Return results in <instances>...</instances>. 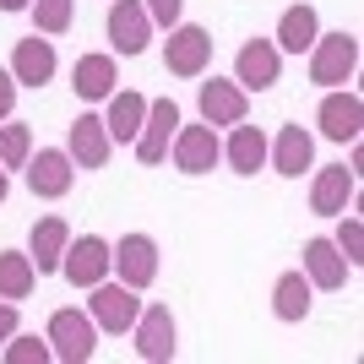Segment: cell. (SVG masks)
Here are the masks:
<instances>
[{"label": "cell", "instance_id": "1", "mask_svg": "<svg viewBox=\"0 0 364 364\" xmlns=\"http://www.w3.org/2000/svg\"><path fill=\"white\" fill-rule=\"evenodd\" d=\"M49 337V353L60 364H87L92 353H98V326H92V316L82 310V304H65V310H55L44 326Z\"/></svg>", "mask_w": 364, "mask_h": 364}, {"label": "cell", "instance_id": "2", "mask_svg": "<svg viewBox=\"0 0 364 364\" xmlns=\"http://www.w3.org/2000/svg\"><path fill=\"white\" fill-rule=\"evenodd\" d=\"M304 55H310V82L316 87H343L359 71V38L353 33H316V44Z\"/></svg>", "mask_w": 364, "mask_h": 364}, {"label": "cell", "instance_id": "3", "mask_svg": "<svg viewBox=\"0 0 364 364\" xmlns=\"http://www.w3.org/2000/svg\"><path fill=\"white\" fill-rule=\"evenodd\" d=\"M87 316H92V326L98 332H109V337H125L131 326H136V316H141V299H136V289H125V283H92L87 289Z\"/></svg>", "mask_w": 364, "mask_h": 364}, {"label": "cell", "instance_id": "4", "mask_svg": "<svg viewBox=\"0 0 364 364\" xmlns=\"http://www.w3.org/2000/svg\"><path fill=\"white\" fill-rule=\"evenodd\" d=\"M207 65H213V33L196 28V22H174L168 38H164V71L191 82V76H201Z\"/></svg>", "mask_w": 364, "mask_h": 364}, {"label": "cell", "instance_id": "5", "mask_svg": "<svg viewBox=\"0 0 364 364\" xmlns=\"http://www.w3.org/2000/svg\"><path fill=\"white\" fill-rule=\"evenodd\" d=\"M109 272L120 277L125 289H152V277H158V240L152 234H120V240L109 245Z\"/></svg>", "mask_w": 364, "mask_h": 364}, {"label": "cell", "instance_id": "6", "mask_svg": "<svg viewBox=\"0 0 364 364\" xmlns=\"http://www.w3.org/2000/svg\"><path fill=\"white\" fill-rule=\"evenodd\" d=\"M168 158H174L180 174H213V168L223 164V141H218V131L207 120L201 125L180 120V131H174V141H168Z\"/></svg>", "mask_w": 364, "mask_h": 364}, {"label": "cell", "instance_id": "7", "mask_svg": "<svg viewBox=\"0 0 364 364\" xmlns=\"http://www.w3.org/2000/svg\"><path fill=\"white\" fill-rule=\"evenodd\" d=\"M131 337H136V359H147V364H168L180 353V326L168 316V304H141Z\"/></svg>", "mask_w": 364, "mask_h": 364}, {"label": "cell", "instance_id": "8", "mask_svg": "<svg viewBox=\"0 0 364 364\" xmlns=\"http://www.w3.org/2000/svg\"><path fill=\"white\" fill-rule=\"evenodd\" d=\"M316 125L326 141H359L364 131V98L353 87H326L316 104Z\"/></svg>", "mask_w": 364, "mask_h": 364}, {"label": "cell", "instance_id": "9", "mask_svg": "<svg viewBox=\"0 0 364 364\" xmlns=\"http://www.w3.org/2000/svg\"><path fill=\"white\" fill-rule=\"evenodd\" d=\"M109 267H114V261H109V240H104V234H82V240L71 234V245H65V256H60V272H65L71 289H92V283H104Z\"/></svg>", "mask_w": 364, "mask_h": 364}, {"label": "cell", "instance_id": "10", "mask_svg": "<svg viewBox=\"0 0 364 364\" xmlns=\"http://www.w3.org/2000/svg\"><path fill=\"white\" fill-rule=\"evenodd\" d=\"M277 76H283V49L272 38H245L240 55H234V82L245 92H267L277 87Z\"/></svg>", "mask_w": 364, "mask_h": 364}, {"label": "cell", "instance_id": "11", "mask_svg": "<svg viewBox=\"0 0 364 364\" xmlns=\"http://www.w3.org/2000/svg\"><path fill=\"white\" fill-rule=\"evenodd\" d=\"M22 174H28V191L38 201H60L65 191L76 185V164H71V152H65V147H38V158H28Z\"/></svg>", "mask_w": 364, "mask_h": 364}, {"label": "cell", "instance_id": "12", "mask_svg": "<svg viewBox=\"0 0 364 364\" xmlns=\"http://www.w3.org/2000/svg\"><path fill=\"white\" fill-rule=\"evenodd\" d=\"M174 131H180V104H174V98H147V120H141L136 141H131L136 158L141 164H164Z\"/></svg>", "mask_w": 364, "mask_h": 364}, {"label": "cell", "instance_id": "13", "mask_svg": "<svg viewBox=\"0 0 364 364\" xmlns=\"http://www.w3.org/2000/svg\"><path fill=\"white\" fill-rule=\"evenodd\" d=\"M109 44H114V55H125V60H136L141 49L152 44V16L141 0H114L109 6Z\"/></svg>", "mask_w": 364, "mask_h": 364}, {"label": "cell", "instance_id": "14", "mask_svg": "<svg viewBox=\"0 0 364 364\" xmlns=\"http://www.w3.org/2000/svg\"><path fill=\"white\" fill-rule=\"evenodd\" d=\"M65 152H71V164L76 168H104L109 164V152H114V141H109V125H104V114H76L71 120V131H65Z\"/></svg>", "mask_w": 364, "mask_h": 364}, {"label": "cell", "instance_id": "15", "mask_svg": "<svg viewBox=\"0 0 364 364\" xmlns=\"http://www.w3.org/2000/svg\"><path fill=\"white\" fill-rule=\"evenodd\" d=\"M6 71L16 76V87H44V82H55V71H60L55 38H44V33H33V38H16L11 65H6Z\"/></svg>", "mask_w": 364, "mask_h": 364}, {"label": "cell", "instance_id": "16", "mask_svg": "<svg viewBox=\"0 0 364 364\" xmlns=\"http://www.w3.org/2000/svg\"><path fill=\"white\" fill-rule=\"evenodd\" d=\"M196 109H201L207 125H240L245 114H250V92H245L234 76H213V82H201Z\"/></svg>", "mask_w": 364, "mask_h": 364}, {"label": "cell", "instance_id": "17", "mask_svg": "<svg viewBox=\"0 0 364 364\" xmlns=\"http://www.w3.org/2000/svg\"><path fill=\"white\" fill-rule=\"evenodd\" d=\"M353 196H359V174H353V168H343V164L316 168V180H310V213L337 218V213L353 207Z\"/></svg>", "mask_w": 364, "mask_h": 364}, {"label": "cell", "instance_id": "18", "mask_svg": "<svg viewBox=\"0 0 364 364\" xmlns=\"http://www.w3.org/2000/svg\"><path fill=\"white\" fill-rule=\"evenodd\" d=\"M299 272L310 277V289H326V294H337V289H343V283L353 277V267H348V256H343V250H337L332 240H304Z\"/></svg>", "mask_w": 364, "mask_h": 364}, {"label": "cell", "instance_id": "19", "mask_svg": "<svg viewBox=\"0 0 364 364\" xmlns=\"http://www.w3.org/2000/svg\"><path fill=\"white\" fill-rule=\"evenodd\" d=\"M267 164L283 174V180H299L304 168L316 164V136L304 125H283L272 141H267Z\"/></svg>", "mask_w": 364, "mask_h": 364}, {"label": "cell", "instance_id": "20", "mask_svg": "<svg viewBox=\"0 0 364 364\" xmlns=\"http://www.w3.org/2000/svg\"><path fill=\"white\" fill-rule=\"evenodd\" d=\"M65 245H71V223H65L60 213H49V218H38V223H33V234H28V256H33V267H38V277L60 272Z\"/></svg>", "mask_w": 364, "mask_h": 364}, {"label": "cell", "instance_id": "21", "mask_svg": "<svg viewBox=\"0 0 364 364\" xmlns=\"http://www.w3.org/2000/svg\"><path fill=\"white\" fill-rule=\"evenodd\" d=\"M114 82H120L114 55H82V60L71 65V87H76L82 104H104L109 92H114Z\"/></svg>", "mask_w": 364, "mask_h": 364}, {"label": "cell", "instance_id": "22", "mask_svg": "<svg viewBox=\"0 0 364 364\" xmlns=\"http://www.w3.org/2000/svg\"><path fill=\"white\" fill-rule=\"evenodd\" d=\"M223 164L234 168V174H261V168H267V131L240 120L223 141Z\"/></svg>", "mask_w": 364, "mask_h": 364}, {"label": "cell", "instance_id": "23", "mask_svg": "<svg viewBox=\"0 0 364 364\" xmlns=\"http://www.w3.org/2000/svg\"><path fill=\"white\" fill-rule=\"evenodd\" d=\"M316 33H321V11L316 6H289V11L277 16V33H272V44L283 49V55H304V49L316 44Z\"/></svg>", "mask_w": 364, "mask_h": 364}, {"label": "cell", "instance_id": "24", "mask_svg": "<svg viewBox=\"0 0 364 364\" xmlns=\"http://www.w3.org/2000/svg\"><path fill=\"white\" fill-rule=\"evenodd\" d=\"M109 104V114H104V125H109V141H136V131H141V120H147V98L141 92H131V87H114L104 98Z\"/></svg>", "mask_w": 364, "mask_h": 364}, {"label": "cell", "instance_id": "25", "mask_svg": "<svg viewBox=\"0 0 364 364\" xmlns=\"http://www.w3.org/2000/svg\"><path fill=\"white\" fill-rule=\"evenodd\" d=\"M310 294H316V289H310V277H304L299 267H294V272H283V277L272 283V316L289 321V326H299V321L310 316V304H316Z\"/></svg>", "mask_w": 364, "mask_h": 364}, {"label": "cell", "instance_id": "26", "mask_svg": "<svg viewBox=\"0 0 364 364\" xmlns=\"http://www.w3.org/2000/svg\"><path fill=\"white\" fill-rule=\"evenodd\" d=\"M33 283H38V267H33L28 250H0V299H28Z\"/></svg>", "mask_w": 364, "mask_h": 364}, {"label": "cell", "instance_id": "27", "mask_svg": "<svg viewBox=\"0 0 364 364\" xmlns=\"http://www.w3.org/2000/svg\"><path fill=\"white\" fill-rule=\"evenodd\" d=\"M33 33H44V38H60L65 28L76 22V0H33Z\"/></svg>", "mask_w": 364, "mask_h": 364}, {"label": "cell", "instance_id": "28", "mask_svg": "<svg viewBox=\"0 0 364 364\" xmlns=\"http://www.w3.org/2000/svg\"><path fill=\"white\" fill-rule=\"evenodd\" d=\"M33 158V131L22 120H0V168L11 174V168H22Z\"/></svg>", "mask_w": 364, "mask_h": 364}, {"label": "cell", "instance_id": "29", "mask_svg": "<svg viewBox=\"0 0 364 364\" xmlns=\"http://www.w3.org/2000/svg\"><path fill=\"white\" fill-rule=\"evenodd\" d=\"M6 364H49L55 353H49V337H22V332H11L6 337Z\"/></svg>", "mask_w": 364, "mask_h": 364}, {"label": "cell", "instance_id": "30", "mask_svg": "<svg viewBox=\"0 0 364 364\" xmlns=\"http://www.w3.org/2000/svg\"><path fill=\"white\" fill-rule=\"evenodd\" d=\"M337 218H343V213H337ZM337 250H343V256H348V267H359V261H364V223H359V218H343V223H337Z\"/></svg>", "mask_w": 364, "mask_h": 364}, {"label": "cell", "instance_id": "31", "mask_svg": "<svg viewBox=\"0 0 364 364\" xmlns=\"http://www.w3.org/2000/svg\"><path fill=\"white\" fill-rule=\"evenodd\" d=\"M141 6H147L152 28H174V22H180V11H185V0H141Z\"/></svg>", "mask_w": 364, "mask_h": 364}, {"label": "cell", "instance_id": "32", "mask_svg": "<svg viewBox=\"0 0 364 364\" xmlns=\"http://www.w3.org/2000/svg\"><path fill=\"white\" fill-rule=\"evenodd\" d=\"M11 109H16V76L0 71V120H11Z\"/></svg>", "mask_w": 364, "mask_h": 364}, {"label": "cell", "instance_id": "33", "mask_svg": "<svg viewBox=\"0 0 364 364\" xmlns=\"http://www.w3.org/2000/svg\"><path fill=\"white\" fill-rule=\"evenodd\" d=\"M22 326V316H16V299H0V348H6V337Z\"/></svg>", "mask_w": 364, "mask_h": 364}, {"label": "cell", "instance_id": "34", "mask_svg": "<svg viewBox=\"0 0 364 364\" xmlns=\"http://www.w3.org/2000/svg\"><path fill=\"white\" fill-rule=\"evenodd\" d=\"M33 0H0V11H28Z\"/></svg>", "mask_w": 364, "mask_h": 364}, {"label": "cell", "instance_id": "35", "mask_svg": "<svg viewBox=\"0 0 364 364\" xmlns=\"http://www.w3.org/2000/svg\"><path fill=\"white\" fill-rule=\"evenodd\" d=\"M6 191H11V174H6V168H0V201H6Z\"/></svg>", "mask_w": 364, "mask_h": 364}]
</instances>
